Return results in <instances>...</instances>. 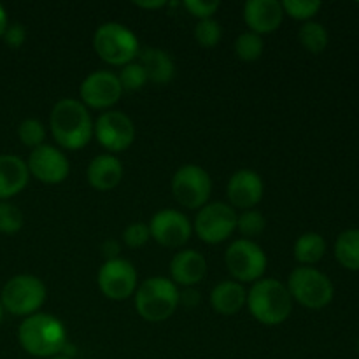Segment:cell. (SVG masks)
I'll return each instance as SVG.
<instances>
[{
  "label": "cell",
  "mask_w": 359,
  "mask_h": 359,
  "mask_svg": "<svg viewBox=\"0 0 359 359\" xmlns=\"http://www.w3.org/2000/svg\"><path fill=\"white\" fill-rule=\"evenodd\" d=\"M49 130L58 146L63 149L77 151L86 147L93 139V119L81 100L62 98L53 105Z\"/></svg>",
  "instance_id": "6da1fadb"
},
{
  "label": "cell",
  "mask_w": 359,
  "mask_h": 359,
  "mask_svg": "<svg viewBox=\"0 0 359 359\" xmlns=\"http://www.w3.org/2000/svg\"><path fill=\"white\" fill-rule=\"evenodd\" d=\"M18 340L30 356L51 359L67 347V330L55 316L37 312L21 323Z\"/></svg>",
  "instance_id": "7a4b0ae2"
},
{
  "label": "cell",
  "mask_w": 359,
  "mask_h": 359,
  "mask_svg": "<svg viewBox=\"0 0 359 359\" xmlns=\"http://www.w3.org/2000/svg\"><path fill=\"white\" fill-rule=\"evenodd\" d=\"M245 305L252 318L265 326L283 325L293 312V298L286 284L277 279H259L252 283Z\"/></svg>",
  "instance_id": "3957f363"
},
{
  "label": "cell",
  "mask_w": 359,
  "mask_h": 359,
  "mask_svg": "<svg viewBox=\"0 0 359 359\" xmlns=\"http://www.w3.org/2000/svg\"><path fill=\"white\" fill-rule=\"evenodd\" d=\"M179 293L167 277H149L135 291L137 314L149 323H161L170 318L179 307Z\"/></svg>",
  "instance_id": "277c9868"
},
{
  "label": "cell",
  "mask_w": 359,
  "mask_h": 359,
  "mask_svg": "<svg viewBox=\"0 0 359 359\" xmlns=\"http://www.w3.org/2000/svg\"><path fill=\"white\" fill-rule=\"evenodd\" d=\"M93 48L105 63L125 67L139 56V39L125 25L109 21L95 32Z\"/></svg>",
  "instance_id": "5b68a950"
},
{
  "label": "cell",
  "mask_w": 359,
  "mask_h": 359,
  "mask_svg": "<svg viewBox=\"0 0 359 359\" xmlns=\"http://www.w3.org/2000/svg\"><path fill=\"white\" fill-rule=\"evenodd\" d=\"M46 297H48V291L39 277L20 273V276L11 277L4 284L2 293H0V305L9 314L28 318V316L37 314L39 309L44 305Z\"/></svg>",
  "instance_id": "8992f818"
},
{
  "label": "cell",
  "mask_w": 359,
  "mask_h": 359,
  "mask_svg": "<svg viewBox=\"0 0 359 359\" xmlns=\"http://www.w3.org/2000/svg\"><path fill=\"white\" fill-rule=\"evenodd\" d=\"M291 298L305 309L319 311L332 304L335 287L328 276L312 266H297L287 277L286 284Z\"/></svg>",
  "instance_id": "52a82bcc"
},
{
  "label": "cell",
  "mask_w": 359,
  "mask_h": 359,
  "mask_svg": "<svg viewBox=\"0 0 359 359\" xmlns=\"http://www.w3.org/2000/svg\"><path fill=\"white\" fill-rule=\"evenodd\" d=\"M224 263L230 276L242 284L263 279L269 259H266L265 251L256 242L237 238L228 245L224 252Z\"/></svg>",
  "instance_id": "ba28073f"
},
{
  "label": "cell",
  "mask_w": 359,
  "mask_h": 359,
  "mask_svg": "<svg viewBox=\"0 0 359 359\" xmlns=\"http://www.w3.org/2000/svg\"><path fill=\"white\" fill-rule=\"evenodd\" d=\"M172 193L186 209H202L209 203L212 179L200 165H182L172 177Z\"/></svg>",
  "instance_id": "9c48e42d"
},
{
  "label": "cell",
  "mask_w": 359,
  "mask_h": 359,
  "mask_svg": "<svg viewBox=\"0 0 359 359\" xmlns=\"http://www.w3.org/2000/svg\"><path fill=\"white\" fill-rule=\"evenodd\" d=\"M237 217L238 214L230 203L212 202L198 210L193 228L196 237L205 244H221L235 233Z\"/></svg>",
  "instance_id": "30bf717a"
},
{
  "label": "cell",
  "mask_w": 359,
  "mask_h": 359,
  "mask_svg": "<svg viewBox=\"0 0 359 359\" xmlns=\"http://www.w3.org/2000/svg\"><path fill=\"white\" fill-rule=\"evenodd\" d=\"M97 283L102 294L109 300H128L137 291V270L125 258L109 259L98 270Z\"/></svg>",
  "instance_id": "8fae6325"
},
{
  "label": "cell",
  "mask_w": 359,
  "mask_h": 359,
  "mask_svg": "<svg viewBox=\"0 0 359 359\" xmlns=\"http://www.w3.org/2000/svg\"><path fill=\"white\" fill-rule=\"evenodd\" d=\"M93 135L109 153H121L135 140V126L125 112L107 111L93 123Z\"/></svg>",
  "instance_id": "7c38bea8"
},
{
  "label": "cell",
  "mask_w": 359,
  "mask_h": 359,
  "mask_svg": "<svg viewBox=\"0 0 359 359\" xmlns=\"http://www.w3.org/2000/svg\"><path fill=\"white\" fill-rule=\"evenodd\" d=\"M123 88L119 84L118 76L109 70H97L91 72L81 83L79 95L81 104L91 109H111L121 98Z\"/></svg>",
  "instance_id": "4fadbf2b"
},
{
  "label": "cell",
  "mask_w": 359,
  "mask_h": 359,
  "mask_svg": "<svg viewBox=\"0 0 359 359\" xmlns=\"http://www.w3.org/2000/svg\"><path fill=\"white\" fill-rule=\"evenodd\" d=\"M151 238L168 249H177L189 241L193 233L191 221L174 209L158 210L149 221Z\"/></svg>",
  "instance_id": "5bb4252c"
},
{
  "label": "cell",
  "mask_w": 359,
  "mask_h": 359,
  "mask_svg": "<svg viewBox=\"0 0 359 359\" xmlns=\"http://www.w3.org/2000/svg\"><path fill=\"white\" fill-rule=\"evenodd\" d=\"M27 167L28 172L44 184H60L70 174L69 158L58 147L48 146V144L32 149Z\"/></svg>",
  "instance_id": "9a60e30c"
},
{
  "label": "cell",
  "mask_w": 359,
  "mask_h": 359,
  "mask_svg": "<svg viewBox=\"0 0 359 359\" xmlns=\"http://www.w3.org/2000/svg\"><path fill=\"white\" fill-rule=\"evenodd\" d=\"M263 193H265L263 179L255 170H249V168H242V170L235 172L230 181H228L226 195L233 209L251 210L252 207L262 202Z\"/></svg>",
  "instance_id": "2e32d148"
},
{
  "label": "cell",
  "mask_w": 359,
  "mask_h": 359,
  "mask_svg": "<svg viewBox=\"0 0 359 359\" xmlns=\"http://www.w3.org/2000/svg\"><path fill=\"white\" fill-rule=\"evenodd\" d=\"M244 21L249 32L266 35L276 32L284 20L283 4L277 0H248L244 4Z\"/></svg>",
  "instance_id": "e0dca14e"
},
{
  "label": "cell",
  "mask_w": 359,
  "mask_h": 359,
  "mask_svg": "<svg viewBox=\"0 0 359 359\" xmlns=\"http://www.w3.org/2000/svg\"><path fill=\"white\" fill-rule=\"evenodd\" d=\"M207 273V259L202 252L195 249L179 251L170 262L172 283L175 286L193 287L203 280Z\"/></svg>",
  "instance_id": "ac0fdd59"
},
{
  "label": "cell",
  "mask_w": 359,
  "mask_h": 359,
  "mask_svg": "<svg viewBox=\"0 0 359 359\" xmlns=\"http://www.w3.org/2000/svg\"><path fill=\"white\" fill-rule=\"evenodd\" d=\"M30 179L27 161L16 154H0V202L23 191Z\"/></svg>",
  "instance_id": "d6986e66"
},
{
  "label": "cell",
  "mask_w": 359,
  "mask_h": 359,
  "mask_svg": "<svg viewBox=\"0 0 359 359\" xmlns=\"http://www.w3.org/2000/svg\"><path fill=\"white\" fill-rule=\"evenodd\" d=\"M123 175H125L123 163L112 154H100V156L93 158L88 165L86 172L88 182L97 191L114 189L123 181Z\"/></svg>",
  "instance_id": "ffe728a7"
},
{
  "label": "cell",
  "mask_w": 359,
  "mask_h": 359,
  "mask_svg": "<svg viewBox=\"0 0 359 359\" xmlns=\"http://www.w3.org/2000/svg\"><path fill=\"white\" fill-rule=\"evenodd\" d=\"M248 291L237 280H223L210 291V305L221 316H235L244 309Z\"/></svg>",
  "instance_id": "44dd1931"
},
{
  "label": "cell",
  "mask_w": 359,
  "mask_h": 359,
  "mask_svg": "<svg viewBox=\"0 0 359 359\" xmlns=\"http://www.w3.org/2000/svg\"><path fill=\"white\" fill-rule=\"evenodd\" d=\"M139 63L146 72L147 81L165 86L175 76V63L167 51L158 48H147L140 53Z\"/></svg>",
  "instance_id": "7402d4cb"
},
{
  "label": "cell",
  "mask_w": 359,
  "mask_h": 359,
  "mask_svg": "<svg viewBox=\"0 0 359 359\" xmlns=\"http://www.w3.org/2000/svg\"><path fill=\"white\" fill-rule=\"evenodd\" d=\"M293 251L298 263H302L304 266L314 265V263L321 262L323 256L326 255V241L323 235L309 231V233L298 237Z\"/></svg>",
  "instance_id": "603a6c76"
},
{
  "label": "cell",
  "mask_w": 359,
  "mask_h": 359,
  "mask_svg": "<svg viewBox=\"0 0 359 359\" xmlns=\"http://www.w3.org/2000/svg\"><path fill=\"white\" fill-rule=\"evenodd\" d=\"M335 258L344 269L359 270V230H346L337 237Z\"/></svg>",
  "instance_id": "cb8c5ba5"
},
{
  "label": "cell",
  "mask_w": 359,
  "mask_h": 359,
  "mask_svg": "<svg viewBox=\"0 0 359 359\" xmlns=\"http://www.w3.org/2000/svg\"><path fill=\"white\" fill-rule=\"evenodd\" d=\"M298 39H300L302 46L314 55L323 53L328 46V32L318 21H305L298 32Z\"/></svg>",
  "instance_id": "d4e9b609"
},
{
  "label": "cell",
  "mask_w": 359,
  "mask_h": 359,
  "mask_svg": "<svg viewBox=\"0 0 359 359\" xmlns=\"http://www.w3.org/2000/svg\"><path fill=\"white\" fill-rule=\"evenodd\" d=\"M263 44L262 35L255 34V32H244L237 37L235 41V55L242 60V62L252 63L256 60H259V56L263 55Z\"/></svg>",
  "instance_id": "484cf974"
},
{
  "label": "cell",
  "mask_w": 359,
  "mask_h": 359,
  "mask_svg": "<svg viewBox=\"0 0 359 359\" xmlns=\"http://www.w3.org/2000/svg\"><path fill=\"white\" fill-rule=\"evenodd\" d=\"M265 228H266L265 216L255 209L244 210V212L237 217V230L241 231L248 241L262 235L263 231H265Z\"/></svg>",
  "instance_id": "4316f807"
},
{
  "label": "cell",
  "mask_w": 359,
  "mask_h": 359,
  "mask_svg": "<svg viewBox=\"0 0 359 359\" xmlns=\"http://www.w3.org/2000/svg\"><path fill=\"white\" fill-rule=\"evenodd\" d=\"M18 137H20L23 146L35 149V147L44 144L46 128L39 119L28 118L25 119V121H21L20 126H18Z\"/></svg>",
  "instance_id": "83f0119b"
},
{
  "label": "cell",
  "mask_w": 359,
  "mask_h": 359,
  "mask_svg": "<svg viewBox=\"0 0 359 359\" xmlns=\"http://www.w3.org/2000/svg\"><path fill=\"white\" fill-rule=\"evenodd\" d=\"M25 217L20 207L11 202H0V233L14 235L23 228Z\"/></svg>",
  "instance_id": "f1b7e54d"
},
{
  "label": "cell",
  "mask_w": 359,
  "mask_h": 359,
  "mask_svg": "<svg viewBox=\"0 0 359 359\" xmlns=\"http://www.w3.org/2000/svg\"><path fill=\"white\" fill-rule=\"evenodd\" d=\"M118 79H119V84H121L123 91L142 90L147 83V76L139 62L126 63L125 67H121V72H119Z\"/></svg>",
  "instance_id": "f546056e"
},
{
  "label": "cell",
  "mask_w": 359,
  "mask_h": 359,
  "mask_svg": "<svg viewBox=\"0 0 359 359\" xmlns=\"http://www.w3.org/2000/svg\"><path fill=\"white\" fill-rule=\"evenodd\" d=\"M280 4L284 14L298 21H311V18H314L321 9V2L318 0H284Z\"/></svg>",
  "instance_id": "4dcf8cb0"
},
{
  "label": "cell",
  "mask_w": 359,
  "mask_h": 359,
  "mask_svg": "<svg viewBox=\"0 0 359 359\" xmlns=\"http://www.w3.org/2000/svg\"><path fill=\"white\" fill-rule=\"evenodd\" d=\"M223 37V28L216 20H200L195 27V39L202 48H214Z\"/></svg>",
  "instance_id": "1f68e13d"
},
{
  "label": "cell",
  "mask_w": 359,
  "mask_h": 359,
  "mask_svg": "<svg viewBox=\"0 0 359 359\" xmlns=\"http://www.w3.org/2000/svg\"><path fill=\"white\" fill-rule=\"evenodd\" d=\"M151 238L149 226L142 221H137V223H130L128 226L123 231V242H125L126 248L130 249H139L142 245H146Z\"/></svg>",
  "instance_id": "d6a6232c"
},
{
  "label": "cell",
  "mask_w": 359,
  "mask_h": 359,
  "mask_svg": "<svg viewBox=\"0 0 359 359\" xmlns=\"http://www.w3.org/2000/svg\"><path fill=\"white\" fill-rule=\"evenodd\" d=\"M221 4L217 0H186L184 7L191 16L198 18L200 20H209L216 14V11L219 9Z\"/></svg>",
  "instance_id": "836d02e7"
},
{
  "label": "cell",
  "mask_w": 359,
  "mask_h": 359,
  "mask_svg": "<svg viewBox=\"0 0 359 359\" xmlns=\"http://www.w3.org/2000/svg\"><path fill=\"white\" fill-rule=\"evenodd\" d=\"M2 39L4 42H6V46H9V48L13 49L21 48V46L25 44V41H27V28H25L21 23L7 25Z\"/></svg>",
  "instance_id": "e575fe53"
},
{
  "label": "cell",
  "mask_w": 359,
  "mask_h": 359,
  "mask_svg": "<svg viewBox=\"0 0 359 359\" xmlns=\"http://www.w3.org/2000/svg\"><path fill=\"white\" fill-rule=\"evenodd\" d=\"M181 304L188 309L196 307L200 304V293L193 287H186V291L179 293V305Z\"/></svg>",
  "instance_id": "d590c367"
},
{
  "label": "cell",
  "mask_w": 359,
  "mask_h": 359,
  "mask_svg": "<svg viewBox=\"0 0 359 359\" xmlns=\"http://www.w3.org/2000/svg\"><path fill=\"white\" fill-rule=\"evenodd\" d=\"M100 251H102V255H104L105 262H109V259L119 258V251H121V248H119L118 241H114V238H107V241L102 244Z\"/></svg>",
  "instance_id": "8d00e7d4"
},
{
  "label": "cell",
  "mask_w": 359,
  "mask_h": 359,
  "mask_svg": "<svg viewBox=\"0 0 359 359\" xmlns=\"http://www.w3.org/2000/svg\"><path fill=\"white\" fill-rule=\"evenodd\" d=\"M137 7H142V9H160V7L167 6L165 0H156V2H135Z\"/></svg>",
  "instance_id": "74e56055"
},
{
  "label": "cell",
  "mask_w": 359,
  "mask_h": 359,
  "mask_svg": "<svg viewBox=\"0 0 359 359\" xmlns=\"http://www.w3.org/2000/svg\"><path fill=\"white\" fill-rule=\"evenodd\" d=\"M7 25H9V21H7V13H6V9L0 6V37H2L4 32H6Z\"/></svg>",
  "instance_id": "f35d334b"
},
{
  "label": "cell",
  "mask_w": 359,
  "mask_h": 359,
  "mask_svg": "<svg viewBox=\"0 0 359 359\" xmlns=\"http://www.w3.org/2000/svg\"><path fill=\"white\" fill-rule=\"evenodd\" d=\"M2 316H4V309L2 305H0V323H2Z\"/></svg>",
  "instance_id": "ab89813d"
},
{
  "label": "cell",
  "mask_w": 359,
  "mask_h": 359,
  "mask_svg": "<svg viewBox=\"0 0 359 359\" xmlns=\"http://www.w3.org/2000/svg\"><path fill=\"white\" fill-rule=\"evenodd\" d=\"M51 359H70L69 356H55V358H51Z\"/></svg>",
  "instance_id": "60d3db41"
},
{
  "label": "cell",
  "mask_w": 359,
  "mask_h": 359,
  "mask_svg": "<svg viewBox=\"0 0 359 359\" xmlns=\"http://www.w3.org/2000/svg\"><path fill=\"white\" fill-rule=\"evenodd\" d=\"M358 353H359V342H358Z\"/></svg>",
  "instance_id": "b9f144b4"
}]
</instances>
